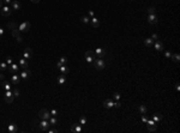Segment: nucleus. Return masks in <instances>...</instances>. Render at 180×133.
<instances>
[{
	"mask_svg": "<svg viewBox=\"0 0 180 133\" xmlns=\"http://www.w3.org/2000/svg\"><path fill=\"white\" fill-rule=\"evenodd\" d=\"M94 67L97 70V71H102L103 68H106V61L102 58H96L94 61Z\"/></svg>",
	"mask_w": 180,
	"mask_h": 133,
	"instance_id": "nucleus-1",
	"label": "nucleus"
},
{
	"mask_svg": "<svg viewBox=\"0 0 180 133\" xmlns=\"http://www.w3.org/2000/svg\"><path fill=\"white\" fill-rule=\"evenodd\" d=\"M96 59V55L93 50H88L85 52V61H87L89 65H94V61Z\"/></svg>",
	"mask_w": 180,
	"mask_h": 133,
	"instance_id": "nucleus-2",
	"label": "nucleus"
},
{
	"mask_svg": "<svg viewBox=\"0 0 180 133\" xmlns=\"http://www.w3.org/2000/svg\"><path fill=\"white\" fill-rule=\"evenodd\" d=\"M49 126H50V125H49L48 120H42V119H41V120L38 121V129H40V131H47L49 128Z\"/></svg>",
	"mask_w": 180,
	"mask_h": 133,
	"instance_id": "nucleus-3",
	"label": "nucleus"
},
{
	"mask_svg": "<svg viewBox=\"0 0 180 133\" xmlns=\"http://www.w3.org/2000/svg\"><path fill=\"white\" fill-rule=\"evenodd\" d=\"M0 13H1V16L9 17L12 13V9H10V6L9 5H4L1 9H0Z\"/></svg>",
	"mask_w": 180,
	"mask_h": 133,
	"instance_id": "nucleus-4",
	"label": "nucleus"
},
{
	"mask_svg": "<svg viewBox=\"0 0 180 133\" xmlns=\"http://www.w3.org/2000/svg\"><path fill=\"white\" fill-rule=\"evenodd\" d=\"M4 97H5L6 103H12V102H13V100H15V96H13V94H12L11 90L5 91V92H4Z\"/></svg>",
	"mask_w": 180,
	"mask_h": 133,
	"instance_id": "nucleus-5",
	"label": "nucleus"
},
{
	"mask_svg": "<svg viewBox=\"0 0 180 133\" xmlns=\"http://www.w3.org/2000/svg\"><path fill=\"white\" fill-rule=\"evenodd\" d=\"M38 117L42 119V120H49L50 113H49L47 109H42V110H40V113H38Z\"/></svg>",
	"mask_w": 180,
	"mask_h": 133,
	"instance_id": "nucleus-6",
	"label": "nucleus"
},
{
	"mask_svg": "<svg viewBox=\"0 0 180 133\" xmlns=\"http://www.w3.org/2000/svg\"><path fill=\"white\" fill-rule=\"evenodd\" d=\"M17 29H18L21 33H27V31H29V29H30V23L29 22H23Z\"/></svg>",
	"mask_w": 180,
	"mask_h": 133,
	"instance_id": "nucleus-7",
	"label": "nucleus"
},
{
	"mask_svg": "<svg viewBox=\"0 0 180 133\" xmlns=\"http://www.w3.org/2000/svg\"><path fill=\"white\" fill-rule=\"evenodd\" d=\"M19 76H21V79L27 80V79H29L30 76H31V71H30V70H28V68H23V71L21 72Z\"/></svg>",
	"mask_w": 180,
	"mask_h": 133,
	"instance_id": "nucleus-8",
	"label": "nucleus"
},
{
	"mask_svg": "<svg viewBox=\"0 0 180 133\" xmlns=\"http://www.w3.org/2000/svg\"><path fill=\"white\" fill-rule=\"evenodd\" d=\"M12 36L16 39L17 42H22L23 41V37H22V35H21V31H19L18 29H13V30H12Z\"/></svg>",
	"mask_w": 180,
	"mask_h": 133,
	"instance_id": "nucleus-9",
	"label": "nucleus"
},
{
	"mask_svg": "<svg viewBox=\"0 0 180 133\" xmlns=\"http://www.w3.org/2000/svg\"><path fill=\"white\" fill-rule=\"evenodd\" d=\"M23 58L27 59V60H30L33 58V49L31 48H25V50L23 52Z\"/></svg>",
	"mask_w": 180,
	"mask_h": 133,
	"instance_id": "nucleus-10",
	"label": "nucleus"
},
{
	"mask_svg": "<svg viewBox=\"0 0 180 133\" xmlns=\"http://www.w3.org/2000/svg\"><path fill=\"white\" fill-rule=\"evenodd\" d=\"M82 131H83L82 125H79V123H73L71 126V132L73 133H81Z\"/></svg>",
	"mask_w": 180,
	"mask_h": 133,
	"instance_id": "nucleus-11",
	"label": "nucleus"
},
{
	"mask_svg": "<svg viewBox=\"0 0 180 133\" xmlns=\"http://www.w3.org/2000/svg\"><path fill=\"white\" fill-rule=\"evenodd\" d=\"M103 107H104V108H107V109L113 108V107H114V101L112 100V98H107V100H104Z\"/></svg>",
	"mask_w": 180,
	"mask_h": 133,
	"instance_id": "nucleus-12",
	"label": "nucleus"
},
{
	"mask_svg": "<svg viewBox=\"0 0 180 133\" xmlns=\"http://www.w3.org/2000/svg\"><path fill=\"white\" fill-rule=\"evenodd\" d=\"M19 82H21V76H18L17 73H13L11 77V83L13 84V85H18Z\"/></svg>",
	"mask_w": 180,
	"mask_h": 133,
	"instance_id": "nucleus-13",
	"label": "nucleus"
},
{
	"mask_svg": "<svg viewBox=\"0 0 180 133\" xmlns=\"http://www.w3.org/2000/svg\"><path fill=\"white\" fill-rule=\"evenodd\" d=\"M90 24H91V27H93V28L97 29L98 27H100V21H98L97 18L94 16V17H91V18H90Z\"/></svg>",
	"mask_w": 180,
	"mask_h": 133,
	"instance_id": "nucleus-14",
	"label": "nucleus"
},
{
	"mask_svg": "<svg viewBox=\"0 0 180 133\" xmlns=\"http://www.w3.org/2000/svg\"><path fill=\"white\" fill-rule=\"evenodd\" d=\"M148 22H149V24H151V25H155V24L157 23V17H156V15H149V16H148Z\"/></svg>",
	"mask_w": 180,
	"mask_h": 133,
	"instance_id": "nucleus-15",
	"label": "nucleus"
},
{
	"mask_svg": "<svg viewBox=\"0 0 180 133\" xmlns=\"http://www.w3.org/2000/svg\"><path fill=\"white\" fill-rule=\"evenodd\" d=\"M153 46L157 52H162V50H163V43H162L161 41H157V40H156V42H155Z\"/></svg>",
	"mask_w": 180,
	"mask_h": 133,
	"instance_id": "nucleus-16",
	"label": "nucleus"
},
{
	"mask_svg": "<svg viewBox=\"0 0 180 133\" xmlns=\"http://www.w3.org/2000/svg\"><path fill=\"white\" fill-rule=\"evenodd\" d=\"M9 71H10V73H17L18 71H19V66L17 65V64H12V65H10L9 66Z\"/></svg>",
	"mask_w": 180,
	"mask_h": 133,
	"instance_id": "nucleus-17",
	"label": "nucleus"
},
{
	"mask_svg": "<svg viewBox=\"0 0 180 133\" xmlns=\"http://www.w3.org/2000/svg\"><path fill=\"white\" fill-rule=\"evenodd\" d=\"M94 53H95L96 58H103L104 54H106V52H104L102 48H96V50H95Z\"/></svg>",
	"mask_w": 180,
	"mask_h": 133,
	"instance_id": "nucleus-18",
	"label": "nucleus"
},
{
	"mask_svg": "<svg viewBox=\"0 0 180 133\" xmlns=\"http://www.w3.org/2000/svg\"><path fill=\"white\" fill-rule=\"evenodd\" d=\"M11 9H12V11H19V10H21V4H19L18 1H12Z\"/></svg>",
	"mask_w": 180,
	"mask_h": 133,
	"instance_id": "nucleus-19",
	"label": "nucleus"
},
{
	"mask_svg": "<svg viewBox=\"0 0 180 133\" xmlns=\"http://www.w3.org/2000/svg\"><path fill=\"white\" fill-rule=\"evenodd\" d=\"M151 119H153L154 121H155V123L157 125V123H160V121H161V119H162V115H161L160 113H155Z\"/></svg>",
	"mask_w": 180,
	"mask_h": 133,
	"instance_id": "nucleus-20",
	"label": "nucleus"
},
{
	"mask_svg": "<svg viewBox=\"0 0 180 133\" xmlns=\"http://www.w3.org/2000/svg\"><path fill=\"white\" fill-rule=\"evenodd\" d=\"M59 70H60V72H61V74H69V72H70V68L66 66V65H63V66H60L59 67Z\"/></svg>",
	"mask_w": 180,
	"mask_h": 133,
	"instance_id": "nucleus-21",
	"label": "nucleus"
},
{
	"mask_svg": "<svg viewBox=\"0 0 180 133\" xmlns=\"http://www.w3.org/2000/svg\"><path fill=\"white\" fill-rule=\"evenodd\" d=\"M7 129H9V132L10 133H16L17 131H18L17 125H15V123H10V125H9V127H7Z\"/></svg>",
	"mask_w": 180,
	"mask_h": 133,
	"instance_id": "nucleus-22",
	"label": "nucleus"
},
{
	"mask_svg": "<svg viewBox=\"0 0 180 133\" xmlns=\"http://www.w3.org/2000/svg\"><path fill=\"white\" fill-rule=\"evenodd\" d=\"M56 80H58V84H60V85H64V84L66 83V77H65V74H61V76H59Z\"/></svg>",
	"mask_w": 180,
	"mask_h": 133,
	"instance_id": "nucleus-23",
	"label": "nucleus"
},
{
	"mask_svg": "<svg viewBox=\"0 0 180 133\" xmlns=\"http://www.w3.org/2000/svg\"><path fill=\"white\" fill-rule=\"evenodd\" d=\"M19 66L22 67V68H27V67H28V61H27V59H24V58H21V59H19Z\"/></svg>",
	"mask_w": 180,
	"mask_h": 133,
	"instance_id": "nucleus-24",
	"label": "nucleus"
},
{
	"mask_svg": "<svg viewBox=\"0 0 180 133\" xmlns=\"http://www.w3.org/2000/svg\"><path fill=\"white\" fill-rule=\"evenodd\" d=\"M144 44L147 46V47H151L154 44V40L151 37H147V39H144Z\"/></svg>",
	"mask_w": 180,
	"mask_h": 133,
	"instance_id": "nucleus-25",
	"label": "nucleus"
},
{
	"mask_svg": "<svg viewBox=\"0 0 180 133\" xmlns=\"http://www.w3.org/2000/svg\"><path fill=\"white\" fill-rule=\"evenodd\" d=\"M48 122H49V125H50V126H56V125H58L56 116H50L49 117V120H48Z\"/></svg>",
	"mask_w": 180,
	"mask_h": 133,
	"instance_id": "nucleus-26",
	"label": "nucleus"
},
{
	"mask_svg": "<svg viewBox=\"0 0 180 133\" xmlns=\"http://www.w3.org/2000/svg\"><path fill=\"white\" fill-rule=\"evenodd\" d=\"M1 85H3V88H4V90H5V91H9V90H11V85H10V83H9V82H5V80H3Z\"/></svg>",
	"mask_w": 180,
	"mask_h": 133,
	"instance_id": "nucleus-27",
	"label": "nucleus"
},
{
	"mask_svg": "<svg viewBox=\"0 0 180 133\" xmlns=\"http://www.w3.org/2000/svg\"><path fill=\"white\" fill-rule=\"evenodd\" d=\"M138 110H139V113L141 114H147V105H144V104H142V105H139V108H138Z\"/></svg>",
	"mask_w": 180,
	"mask_h": 133,
	"instance_id": "nucleus-28",
	"label": "nucleus"
},
{
	"mask_svg": "<svg viewBox=\"0 0 180 133\" xmlns=\"http://www.w3.org/2000/svg\"><path fill=\"white\" fill-rule=\"evenodd\" d=\"M170 59L174 61V62H179V60H180V56H179V54L178 53H175V54H172V56H170Z\"/></svg>",
	"mask_w": 180,
	"mask_h": 133,
	"instance_id": "nucleus-29",
	"label": "nucleus"
},
{
	"mask_svg": "<svg viewBox=\"0 0 180 133\" xmlns=\"http://www.w3.org/2000/svg\"><path fill=\"white\" fill-rule=\"evenodd\" d=\"M81 21H82V23H84V24H90V18L88 16H83L82 18H81Z\"/></svg>",
	"mask_w": 180,
	"mask_h": 133,
	"instance_id": "nucleus-30",
	"label": "nucleus"
},
{
	"mask_svg": "<svg viewBox=\"0 0 180 133\" xmlns=\"http://www.w3.org/2000/svg\"><path fill=\"white\" fill-rule=\"evenodd\" d=\"M11 91H12V94H13V96L15 97H19V89H17V88H13V89H11Z\"/></svg>",
	"mask_w": 180,
	"mask_h": 133,
	"instance_id": "nucleus-31",
	"label": "nucleus"
},
{
	"mask_svg": "<svg viewBox=\"0 0 180 133\" xmlns=\"http://www.w3.org/2000/svg\"><path fill=\"white\" fill-rule=\"evenodd\" d=\"M7 28L11 29V30H13V29H17V24L15 22H10L7 23Z\"/></svg>",
	"mask_w": 180,
	"mask_h": 133,
	"instance_id": "nucleus-32",
	"label": "nucleus"
},
{
	"mask_svg": "<svg viewBox=\"0 0 180 133\" xmlns=\"http://www.w3.org/2000/svg\"><path fill=\"white\" fill-rule=\"evenodd\" d=\"M156 129H157V126H156V125L148 126V131H149V132H156Z\"/></svg>",
	"mask_w": 180,
	"mask_h": 133,
	"instance_id": "nucleus-33",
	"label": "nucleus"
},
{
	"mask_svg": "<svg viewBox=\"0 0 180 133\" xmlns=\"http://www.w3.org/2000/svg\"><path fill=\"white\" fill-rule=\"evenodd\" d=\"M155 12H156V10H155L154 6H150V7L148 9V13H149V15H155Z\"/></svg>",
	"mask_w": 180,
	"mask_h": 133,
	"instance_id": "nucleus-34",
	"label": "nucleus"
},
{
	"mask_svg": "<svg viewBox=\"0 0 180 133\" xmlns=\"http://www.w3.org/2000/svg\"><path fill=\"white\" fill-rule=\"evenodd\" d=\"M6 64H7V66H10V65L13 64V59H12L11 56H7V58H6Z\"/></svg>",
	"mask_w": 180,
	"mask_h": 133,
	"instance_id": "nucleus-35",
	"label": "nucleus"
},
{
	"mask_svg": "<svg viewBox=\"0 0 180 133\" xmlns=\"http://www.w3.org/2000/svg\"><path fill=\"white\" fill-rule=\"evenodd\" d=\"M0 70H1V71L7 70V64H6V62H0Z\"/></svg>",
	"mask_w": 180,
	"mask_h": 133,
	"instance_id": "nucleus-36",
	"label": "nucleus"
},
{
	"mask_svg": "<svg viewBox=\"0 0 180 133\" xmlns=\"http://www.w3.org/2000/svg\"><path fill=\"white\" fill-rule=\"evenodd\" d=\"M87 123V117L85 116H81V119H79V125H85Z\"/></svg>",
	"mask_w": 180,
	"mask_h": 133,
	"instance_id": "nucleus-37",
	"label": "nucleus"
},
{
	"mask_svg": "<svg viewBox=\"0 0 180 133\" xmlns=\"http://www.w3.org/2000/svg\"><path fill=\"white\" fill-rule=\"evenodd\" d=\"M59 61L61 62V64H64V65H66V64H67V58H66V56H61Z\"/></svg>",
	"mask_w": 180,
	"mask_h": 133,
	"instance_id": "nucleus-38",
	"label": "nucleus"
},
{
	"mask_svg": "<svg viewBox=\"0 0 180 133\" xmlns=\"http://www.w3.org/2000/svg\"><path fill=\"white\" fill-rule=\"evenodd\" d=\"M147 125H148V126H153V125H156V123H155V121H154L153 119H148Z\"/></svg>",
	"mask_w": 180,
	"mask_h": 133,
	"instance_id": "nucleus-39",
	"label": "nucleus"
},
{
	"mask_svg": "<svg viewBox=\"0 0 180 133\" xmlns=\"http://www.w3.org/2000/svg\"><path fill=\"white\" fill-rule=\"evenodd\" d=\"M49 113H50V116H56L58 115V110L56 109H52Z\"/></svg>",
	"mask_w": 180,
	"mask_h": 133,
	"instance_id": "nucleus-40",
	"label": "nucleus"
},
{
	"mask_svg": "<svg viewBox=\"0 0 180 133\" xmlns=\"http://www.w3.org/2000/svg\"><path fill=\"white\" fill-rule=\"evenodd\" d=\"M120 97H121V96H120L119 92H115V94L113 95V98H114L115 101H119V100H120Z\"/></svg>",
	"mask_w": 180,
	"mask_h": 133,
	"instance_id": "nucleus-41",
	"label": "nucleus"
},
{
	"mask_svg": "<svg viewBox=\"0 0 180 133\" xmlns=\"http://www.w3.org/2000/svg\"><path fill=\"white\" fill-rule=\"evenodd\" d=\"M170 56H172V53H170L169 50L164 52V58H166V59H170Z\"/></svg>",
	"mask_w": 180,
	"mask_h": 133,
	"instance_id": "nucleus-42",
	"label": "nucleus"
},
{
	"mask_svg": "<svg viewBox=\"0 0 180 133\" xmlns=\"http://www.w3.org/2000/svg\"><path fill=\"white\" fill-rule=\"evenodd\" d=\"M47 132L48 133H58V129H56V128H50V129H47Z\"/></svg>",
	"mask_w": 180,
	"mask_h": 133,
	"instance_id": "nucleus-43",
	"label": "nucleus"
},
{
	"mask_svg": "<svg viewBox=\"0 0 180 133\" xmlns=\"http://www.w3.org/2000/svg\"><path fill=\"white\" fill-rule=\"evenodd\" d=\"M114 107H115V108H120V107H121V103H120L119 101H115V102H114Z\"/></svg>",
	"mask_w": 180,
	"mask_h": 133,
	"instance_id": "nucleus-44",
	"label": "nucleus"
},
{
	"mask_svg": "<svg viewBox=\"0 0 180 133\" xmlns=\"http://www.w3.org/2000/svg\"><path fill=\"white\" fill-rule=\"evenodd\" d=\"M147 121H148V117L145 116V114H143V115H142V122L147 123Z\"/></svg>",
	"mask_w": 180,
	"mask_h": 133,
	"instance_id": "nucleus-45",
	"label": "nucleus"
},
{
	"mask_svg": "<svg viewBox=\"0 0 180 133\" xmlns=\"http://www.w3.org/2000/svg\"><path fill=\"white\" fill-rule=\"evenodd\" d=\"M151 39L154 40V41H156V40L158 39V36H157V34H153V35H151Z\"/></svg>",
	"mask_w": 180,
	"mask_h": 133,
	"instance_id": "nucleus-46",
	"label": "nucleus"
},
{
	"mask_svg": "<svg viewBox=\"0 0 180 133\" xmlns=\"http://www.w3.org/2000/svg\"><path fill=\"white\" fill-rule=\"evenodd\" d=\"M3 36H4V29H3L1 27H0V39H1Z\"/></svg>",
	"mask_w": 180,
	"mask_h": 133,
	"instance_id": "nucleus-47",
	"label": "nucleus"
},
{
	"mask_svg": "<svg viewBox=\"0 0 180 133\" xmlns=\"http://www.w3.org/2000/svg\"><path fill=\"white\" fill-rule=\"evenodd\" d=\"M4 3H5V5H9V6H10V5H11L12 1H11V0H4Z\"/></svg>",
	"mask_w": 180,
	"mask_h": 133,
	"instance_id": "nucleus-48",
	"label": "nucleus"
},
{
	"mask_svg": "<svg viewBox=\"0 0 180 133\" xmlns=\"http://www.w3.org/2000/svg\"><path fill=\"white\" fill-rule=\"evenodd\" d=\"M88 15H89V17H94V11H93V10H89Z\"/></svg>",
	"mask_w": 180,
	"mask_h": 133,
	"instance_id": "nucleus-49",
	"label": "nucleus"
},
{
	"mask_svg": "<svg viewBox=\"0 0 180 133\" xmlns=\"http://www.w3.org/2000/svg\"><path fill=\"white\" fill-rule=\"evenodd\" d=\"M4 79H5V76H4V74H3V73H0V80H1V82H3V80H4Z\"/></svg>",
	"mask_w": 180,
	"mask_h": 133,
	"instance_id": "nucleus-50",
	"label": "nucleus"
},
{
	"mask_svg": "<svg viewBox=\"0 0 180 133\" xmlns=\"http://www.w3.org/2000/svg\"><path fill=\"white\" fill-rule=\"evenodd\" d=\"M63 65H64V64H61L60 61H58V62H56V67H58V68H59L60 66H63Z\"/></svg>",
	"mask_w": 180,
	"mask_h": 133,
	"instance_id": "nucleus-51",
	"label": "nucleus"
},
{
	"mask_svg": "<svg viewBox=\"0 0 180 133\" xmlns=\"http://www.w3.org/2000/svg\"><path fill=\"white\" fill-rule=\"evenodd\" d=\"M175 88H176V90L179 91V90H180V85H179V83H176V84H175Z\"/></svg>",
	"mask_w": 180,
	"mask_h": 133,
	"instance_id": "nucleus-52",
	"label": "nucleus"
},
{
	"mask_svg": "<svg viewBox=\"0 0 180 133\" xmlns=\"http://www.w3.org/2000/svg\"><path fill=\"white\" fill-rule=\"evenodd\" d=\"M31 3H34V4H38L40 3V0H30Z\"/></svg>",
	"mask_w": 180,
	"mask_h": 133,
	"instance_id": "nucleus-53",
	"label": "nucleus"
},
{
	"mask_svg": "<svg viewBox=\"0 0 180 133\" xmlns=\"http://www.w3.org/2000/svg\"><path fill=\"white\" fill-rule=\"evenodd\" d=\"M3 7V4H1V0H0V9Z\"/></svg>",
	"mask_w": 180,
	"mask_h": 133,
	"instance_id": "nucleus-54",
	"label": "nucleus"
},
{
	"mask_svg": "<svg viewBox=\"0 0 180 133\" xmlns=\"http://www.w3.org/2000/svg\"><path fill=\"white\" fill-rule=\"evenodd\" d=\"M0 86H1V80H0Z\"/></svg>",
	"mask_w": 180,
	"mask_h": 133,
	"instance_id": "nucleus-55",
	"label": "nucleus"
}]
</instances>
